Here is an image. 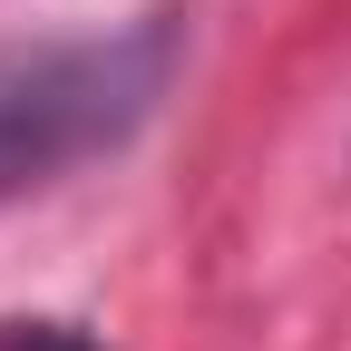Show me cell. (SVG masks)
Masks as SVG:
<instances>
[{
	"instance_id": "6da1fadb",
	"label": "cell",
	"mask_w": 351,
	"mask_h": 351,
	"mask_svg": "<svg viewBox=\"0 0 351 351\" xmlns=\"http://www.w3.org/2000/svg\"><path fill=\"white\" fill-rule=\"evenodd\" d=\"M176 39L147 29H108V39H29L0 49V205L49 186V176L108 156L127 127L156 108Z\"/></svg>"
},
{
	"instance_id": "7a4b0ae2",
	"label": "cell",
	"mask_w": 351,
	"mask_h": 351,
	"mask_svg": "<svg viewBox=\"0 0 351 351\" xmlns=\"http://www.w3.org/2000/svg\"><path fill=\"white\" fill-rule=\"evenodd\" d=\"M0 351H98L78 322H0Z\"/></svg>"
}]
</instances>
